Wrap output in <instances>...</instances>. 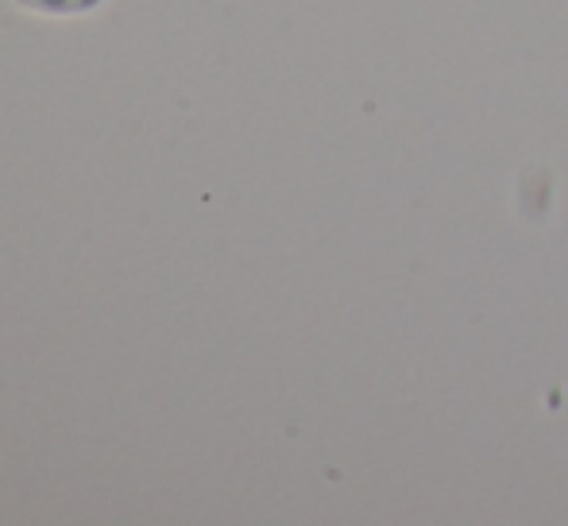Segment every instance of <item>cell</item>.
<instances>
[{"label": "cell", "mask_w": 568, "mask_h": 526, "mask_svg": "<svg viewBox=\"0 0 568 526\" xmlns=\"http://www.w3.org/2000/svg\"><path fill=\"white\" fill-rule=\"evenodd\" d=\"M20 4L36 8V12H82V8H93L98 0H20Z\"/></svg>", "instance_id": "6da1fadb"}]
</instances>
